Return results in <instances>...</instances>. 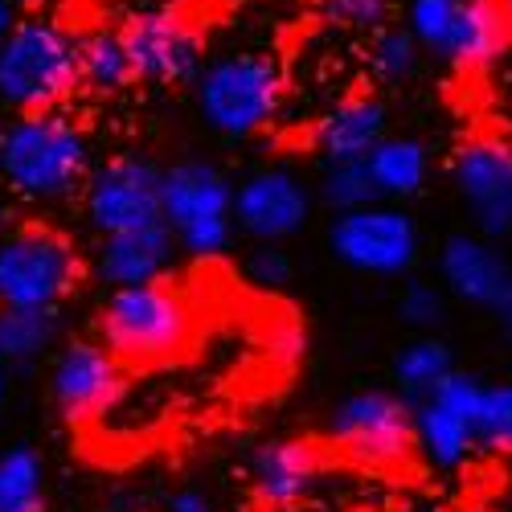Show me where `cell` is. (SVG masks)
I'll return each instance as SVG.
<instances>
[{
	"label": "cell",
	"instance_id": "23",
	"mask_svg": "<svg viewBox=\"0 0 512 512\" xmlns=\"http://www.w3.org/2000/svg\"><path fill=\"white\" fill-rule=\"evenodd\" d=\"M58 340V312H21L0 308V361L29 365L46 357Z\"/></svg>",
	"mask_w": 512,
	"mask_h": 512
},
{
	"label": "cell",
	"instance_id": "28",
	"mask_svg": "<svg viewBox=\"0 0 512 512\" xmlns=\"http://www.w3.org/2000/svg\"><path fill=\"white\" fill-rule=\"evenodd\" d=\"M324 21H332L336 29H353V33H377L390 25L394 0H320Z\"/></svg>",
	"mask_w": 512,
	"mask_h": 512
},
{
	"label": "cell",
	"instance_id": "11",
	"mask_svg": "<svg viewBox=\"0 0 512 512\" xmlns=\"http://www.w3.org/2000/svg\"><path fill=\"white\" fill-rule=\"evenodd\" d=\"M119 33L136 82H148V87H181V82H193L205 66V37L197 21L177 9L132 13L119 25Z\"/></svg>",
	"mask_w": 512,
	"mask_h": 512
},
{
	"label": "cell",
	"instance_id": "26",
	"mask_svg": "<svg viewBox=\"0 0 512 512\" xmlns=\"http://www.w3.org/2000/svg\"><path fill=\"white\" fill-rule=\"evenodd\" d=\"M472 426H476V443L484 451L512 455V381L480 386L476 410H472Z\"/></svg>",
	"mask_w": 512,
	"mask_h": 512
},
{
	"label": "cell",
	"instance_id": "30",
	"mask_svg": "<svg viewBox=\"0 0 512 512\" xmlns=\"http://www.w3.org/2000/svg\"><path fill=\"white\" fill-rule=\"evenodd\" d=\"M246 275H250V283H259V287H283V283L291 279V259H287V250L259 242V246L246 254Z\"/></svg>",
	"mask_w": 512,
	"mask_h": 512
},
{
	"label": "cell",
	"instance_id": "6",
	"mask_svg": "<svg viewBox=\"0 0 512 512\" xmlns=\"http://www.w3.org/2000/svg\"><path fill=\"white\" fill-rule=\"evenodd\" d=\"M234 181L209 160H177L164 168V226L193 259H218L234 242Z\"/></svg>",
	"mask_w": 512,
	"mask_h": 512
},
{
	"label": "cell",
	"instance_id": "8",
	"mask_svg": "<svg viewBox=\"0 0 512 512\" xmlns=\"http://www.w3.org/2000/svg\"><path fill=\"white\" fill-rule=\"evenodd\" d=\"M328 250L349 271L398 279L418 263L422 234L406 209L394 201H377L353 213H336L328 226Z\"/></svg>",
	"mask_w": 512,
	"mask_h": 512
},
{
	"label": "cell",
	"instance_id": "12",
	"mask_svg": "<svg viewBox=\"0 0 512 512\" xmlns=\"http://www.w3.org/2000/svg\"><path fill=\"white\" fill-rule=\"evenodd\" d=\"M451 185L472 209L476 234L488 242L512 238V144L500 136H476L455 148Z\"/></svg>",
	"mask_w": 512,
	"mask_h": 512
},
{
	"label": "cell",
	"instance_id": "34",
	"mask_svg": "<svg viewBox=\"0 0 512 512\" xmlns=\"http://www.w3.org/2000/svg\"><path fill=\"white\" fill-rule=\"evenodd\" d=\"M5 222H9V205H5V193H0V234H5Z\"/></svg>",
	"mask_w": 512,
	"mask_h": 512
},
{
	"label": "cell",
	"instance_id": "7",
	"mask_svg": "<svg viewBox=\"0 0 512 512\" xmlns=\"http://www.w3.org/2000/svg\"><path fill=\"white\" fill-rule=\"evenodd\" d=\"M406 29L435 62L484 70L504 54L512 17L496 0H406Z\"/></svg>",
	"mask_w": 512,
	"mask_h": 512
},
{
	"label": "cell",
	"instance_id": "3",
	"mask_svg": "<svg viewBox=\"0 0 512 512\" xmlns=\"http://www.w3.org/2000/svg\"><path fill=\"white\" fill-rule=\"evenodd\" d=\"M78 87V37L58 17H21L0 46V107L17 115L58 111Z\"/></svg>",
	"mask_w": 512,
	"mask_h": 512
},
{
	"label": "cell",
	"instance_id": "25",
	"mask_svg": "<svg viewBox=\"0 0 512 512\" xmlns=\"http://www.w3.org/2000/svg\"><path fill=\"white\" fill-rule=\"evenodd\" d=\"M316 193L332 213H353V209H365V205L381 201L365 160H357V164H324V177H320Z\"/></svg>",
	"mask_w": 512,
	"mask_h": 512
},
{
	"label": "cell",
	"instance_id": "13",
	"mask_svg": "<svg viewBox=\"0 0 512 512\" xmlns=\"http://www.w3.org/2000/svg\"><path fill=\"white\" fill-rule=\"evenodd\" d=\"M439 279L447 295L488 312L512 336V263L480 234H451L439 250Z\"/></svg>",
	"mask_w": 512,
	"mask_h": 512
},
{
	"label": "cell",
	"instance_id": "21",
	"mask_svg": "<svg viewBox=\"0 0 512 512\" xmlns=\"http://www.w3.org/2000/svg\"><path fill=\"white\" fill-rule=\"evenodd\" d=\"M78 74L82 87L95 95H119L136 82L132 58H127L123 33L119 29H91L87 37H78Z\"/></svg>",
	"mask_w": 512,
	"mask_h": 512
},
{
	"label": "cell",
	"instance_id": "4",
	"mask_svg": "<svg viewBox=\"0 0 512 512\" xmlns=\"http://www.w3.org/2000/svg\"><path fill=\"white\" fill-rule=\"evenodd\" d=\"M287 78L271 54L238 50L201 66L193 78V107L209 132L226 140H250L279 119Z\"/></svg>",
	"mask_w": 512,
	"mask_h": 512
},
{
	"label": "cell",
	"instance_id": "22",
	"mask_svg": "<svg viewBox=\"0 0 512 512\" xmlns=\"http://www.w3.org/2000/svg\"><path fill=\"white\" fill-rule=\"evenodd\" d=\"M455 369H459V365H455V357H451V349L443 345V340L418 336V340H410V345L394 357L398 394H402L410 406H414V402H426Z\"/></svg>",
	"mask_w": 512,
	"mask_h": 512
},
{
	"label": "cell",
	"instance_id": "24",
	"mask_svg": "<svg viewBox=\"0 0 512 512\" xmlns=\"http://www.w3.org/2000/svg\"><path fill=\"white\" fill-rule=\"evenodd\" d=\"M0 512H46V463L33 447L0 455Z\"/></svg>",
	"mask_w": 512,
	"mask_h": 512
},
{
	"label": "cell",
	"instance_id": "31",
	"mask_svg": "<svg viewBox=\"0 0 512 512\" xmlns=\"http://www.w3.org/2000/svg\"><path fill=\"white\" fill-rule=\"evenodd\" d=\"M168 512H213V500L201 488H181L173 500H168Z\"/></svg>",
	"mask_w": 512,
	"mask_h": 512
},
{
	"label": "cell",
	"instance_id": "14",
	"mask_svg": "<svg viewBox=\"0 0 512 512\" xmlns=\"http://www.w3.org/2000/svg\"><path fill=\"white\" fill-rule=\"evenodd\" d=\"M312 205V189L291 168H259L234 189V226L254 242L279 246L308 226Z\"/></svg>",
	"mask_w": 512,
	"mask_h": 512
},
{
	"label": "cell",
	"instance_id": "16",
	"mask_svg": "<svg viewBox=\"0 0 512 512\" xmlns=\"http://www.w3.org/2000/svg\"><path fill=\"white\" fill-rule=\"evenodd\" d=\"M390 136V111L377 95H349L316 123V152L324 164H357L369 160V152Z\"/></svg>",
	"mask_w": 512,
	"mask_h": 512
},
{
	"label": "cell",
	"instance_id": "19",
	"mask_svg": "<svg viewBox=\"0 0 512 512\" xmlns=\"http://www.w3.org/2000/svg\"><path fill=\"white\" fill-rule=\"evenodd\" d=\"M365 164L381 201H410L426 189V177H431V148L418 136H386Z\"/></svg>",
	"mask_w": 512,
	"mask_h": 512
},
{
	"label": "cell",
	"instance_id": "18",
	"mask_svg": "<svg viewBox=\"0 0 512 512\" xmlns=\"http://www.w3.org/2000/svg\"><path fill=\"white\" fill-rule=\"evenodd\" d=\"M250 476H254V492L267 504H295L320 480V455L312 443H300V439L267 443L254 455Z\"/></svg>",
	"mask_w": 512,
	"mask_h": 512
},
{
	"label": "cell",
	"instance_id": "35",
	"mask_svg": "<svg viewBox=\"0 0 512 512\" xmlns=\"http://www.w3.org/2000/svg\"><path fill=\"white\" fill-rule=\"evenodd\" d=\"M496 5H500V9H504V13L512 17V0H496Z\"/></svg>",
	"mask_w": 512,
	"mask_h": 512
},
{
	"label": "cell",
	"instance_id": "5",
	"mask_svg": "<svg viewBox=\"0 0 512 512\" xmlns=\"http://www.w3.org/2000/svg\"><path fill=\"white\" fill-rule=\"evenodd\" d=\"M87 263L78 246L41 222H25L0 234V308L58 312L82 287Z\"/></svg>",
	"mask_w": 512,
	"mask_h": 512
},
{
	"label": "cell",
	"instance_id": "1",
	"mask_svg": "<svg viewBox=\"0 0 512 512\" xmlns=\"http://www.w3.org/2000/svg\"><path fill=\"white\" fill-rule=\"evenodd\" d=\"M91 136L62 111H29L5 123L0 181L25 201H66L91 181Z\"/></svg>",
	"mask_w": 512,
	"mask_h": 512
},
{
	"label": "cell",
	"instance_id": "10",
	"mask_svg": "<svg viewBox=\"0 0 512 512\" xmlns=\"http://www.w3.org/2000/svg\"><path fill=\"white\" fill-rule=\"evenodd\" d=\"M332 443L373 467H394L406 463L418 447L414 439V406L402 394L390 390H361L349 394L328 418Z\"/></svg>",
	"mask_w": 512,
	"mask_h": 512
},
{
	"label": "cell",
	"instance_id": "20",
	"mask_svg": "<svg viewBox=\"0 0 512 512\" xmlns=\"http://www.w3.org/2000/svg\"><path fill=\"white\" fill-rule=\"evenodd\" d=\"M414 439H418V451L435 467H459L480 447L472 418L459 414L447 402H439V398L414 402Z\"/></svg>",
	"mask_w": 512,
	"mask_h": 512
},
{
	"label": "cell",
	"instance_id": "27",
	"mask_svg": "<svg viewBox=\"0 0 512 512\" xmlns=\"http://www.w3.org/2000/svg\"><path fill=\"white\" fill-rule=\"evenodd\" d=\"M422 62V46L406 25H386L369 41V66L381 82H406Z\"/></svg>",
	"mask_w": 512,
	"mask_h": 512
},
{
	"label": "cell",
	"instance_id": "9",
	"mask_svg": "<svg viewBox=\"0 0 512 512\" xmlns=\"http://www.w3.org/2000/svg\"><path fill=\"white\" fill-rule=\"evenodd\" d=\"M164 168H156L148 156H111L103 160L87 189H82V209L87 222L99 230V238L144 230L164 222Z\"/></svg>",
	"mask_w": 512,
	"mask_h": 512
},
{
	"label": "cell",
	"instance_id": "29",
	"mask_svg": "<svg viewBox=\"0 0 512 512\" xmlns=\"http://www.w3.org/2000/svg\"><path fill=\"white\" fill-rule=\"evenodd\" d=\"M398 316L402 324L426 332L447 316V287H431V283H406L398 295Z\"/></svg>",
	"mask_w": 512,
	"mask_h": 512
},
{
	"label": "cell",
	"instance_id": "17",
	"mask_svg": "<svg viewBox=\"0 0 512 512\" xmlns=\"http://www.w3.org/2000/svg\"><path fill=\"white\" fill-rule=\"evenodd\" d=\"M177 238L164 222L160 226H144V230H127V234H111L99 242L95 250V275L111 287H136V283H156L164 279L168 263L177 254Z\"/></svg>",
	"mask_w": 512,
	"mask_h": 512
},
{
	"label": "cell",
	"instance_id": "33",
	"mask_svg": "<svg viewBox=\"0 0 512 512\" xmlns=\"http://www.w3.org/2000/svg\"><path fill=\"white\" fill-rule=\"evenodd\" d=\"M5 390H9V365L0 361V402H5Z\"/></svg>",
	"mask_w": 512,
	"mask_h": 512
},
{
	"label": "cell",
	"instance_id": "2",
	"mask_svg": "<svg viewBox=\"0 0 512 512\" xmlns=\"http://www.w3.org/2000/svg\"><path fill=\"white\" fill-rule=\"evenodd\" d=\"M95 328L123 365H160L193 345L197 316L181 287L156 279L136 287H111Z\"/></svg>",
	"mask_w": 512,
	"mask_h": 512
},
{
	"label": "cell",
	"instance_id": "32",
	"mask_svg": "<svg viewBox=\"0 0 512 512\" xmlns=\"http://www.w3.org/2000/svg\"><path fill=\"white\" fill-rule=\"evenodd\" d=\"M21 21L17 13V0H0V46H5V37L13 33V25Z\"/></svg>",
	"mask_w": 512,
	"mask_h": 512
},
{
	"label": "cell",
	"instance_id": "36",
	"mask_svg": "<svg viewBox=\"0 0 512 512\" xmlns=\"http://www.w3.org/2000/svg\"><path fill=\"white\" fill-rule=\"evenodd\" d=\"M0 144H5V119H0Z\"/></svg>",
	"mask_w": 512,
	"mask_h": 512
},
{
	"label": "cell",
	"instance_id": "15",
	"mask_svg": "<svg viewBox=\"0 0 512 512\" xmlns=\"http://www.w3.org/2000/svg\"><path fill=\"white\" fill-rule=\"evenodd\" d=\"M50 394L66 418L107 414L123 398V361L103 340H70L54 357Z\"/></svg>",
	"mask_w": 512,
	"mask_h": 512
}]
</instances>
